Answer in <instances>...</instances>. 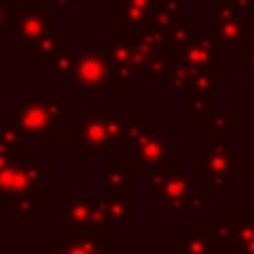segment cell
<instances>
[{"label":"cell","mask_w":254,"mask_h":254,"mask_svg":"<svg viewBox=\"0 0 254 254\" xmlns=\"http://www.w3.org/2000/svg\"><path fill=\"white\" fill-rule=\"evenodd\" d=\"M212 225L216 228L221 243L243 246L254 237V214H214Z\"/></svg>","instance_id":"5bb4252c"},{"label":"cell","mask_w":254,"mask_h":254,"mask_svg":"<svg viewBox=\"0 0 254 254\" xmlns=\"http://www.w3.org/2000/svg\"><path fill=\"white\" fill-rule=\"evenodd\" d=\"M192 170L203 174V192L214 194L234 183L246 172V156L237 152V145L228 140H212L192 156Z\"/></svg>","instance_id":"3957f363"},{"label":"cell","mask_w":254,"mask_h":254,"mask_svg":"<svg viewBox=\"0 0 254 254\" xmlns=\"http://www.w3.org/2000/svg\"><path fill=\"white\" fill-rule=\"evenodd\" d=\"M203 129L205 134H212L214 140H225V136L232 134L234 127H237V119H234L232 112H212L205 121H203Z\"/></svg>","instance_id":"4316f807"},{"label":"cell","mask_w":254,"mask_h":254,"mask_svg":"<svg viewBox=\"0 0 254 254\" xmlns=\"http://www.w3.org/2000/svg\"><path fill=\"white\" fill-rule=\"evenodd\" d=\"M145 194L152 196L156 205L163 207L165 214L185 216V214H201L205 210L203 198L196 194L194 179L185 172L183 163L172 161L167 167L145 174Z\"/></svg>","instance_id":"7a4b0ae2"},{"label":"cell","mask_w":254,"mask_h":254,"mask_svg":"<svg viewBox=\"0 0 254 254\" xmlns=\"http://www.w3.org/2000/svg\"><path fill=\"white\" fill-rule=\"evenodd\" d=\"M196 34V25L192 20H179L172 27L161 31V49L170 54H179L185 45L192 40V36Z\"/></svg>","instance_id":"7402d4cb"},{"label":"cell","mask_w":254,"mask_h":254,"mask_svg":"<svg viewBox=\"0 0 254 254\" xmlns=\"http://www.w3.org/2000/svg\"><path fill=\"white\" fill-rule=\"evenodd\" d=\"M203 34L212 36L225 54H241L250 43H254V22L241 20V22H230V20H205L203 22Z\"/></svg>","instance_id":"8fae6325"},{"label":"cell","mask_w":254,"mask_h":254,"mask_svg":"<svg viewBox=\"0 0 254 254\" xmlns=\"http://www.w3.org/2000/svg\"><path fill=\"white\" fill-rule=\"evenodd\" d=\"M74 63H76L74 45L69 40H63L61 49L47 63H40V69L47 71L52 76V80H56V83H69L71 76H74Z\"/></svg>","instance_id":"ac0fdd59"},{"label":"cell","mask_w":254,"mask_h":254,"mask_svg":"<svg viewBox=\"0 0 254 254\" xmlns=\"http://www.w3.org/2000/svg\"><path fill=\"white\" fill-rule=\"evenodd\" d=\"M71 112L74 105L58 92H22L20 98L11 103V123L20 131L25 143L40 140L49 145L54 136L63 129V116Z\"/></svg>","instance_id":"6da1fadb"},{"label":"cell","mask_w":254,"mask_h":254,"mask_svg":"<svg viewBox=\"0 0 254 254\" xmlns=\"http://www.w3.org/2000/svg\"><path fill=\"white\" fill-rule=\"evenodd\" d=\"M71 143L80 145L92 154H112L116 147V143H112V138L107 136L103 114H96V112L71 125Z\"/></svg>","instance_id":"7c38bea8"},{"label":"cell","mask_w":254,"mask_h":254,"mask_svg":"<svg viewBox=\"0 0 254 254\" xmlns=\"http://www.w3.org/2000/svg\"><path fill=\"white\" fill-rule=\"evenodd\" d=\"M29 2H38V4H43V2H45V0H29Z\"/></svg>","instance_id":"74e56055"},{"label":"cell","mask_w":254,"mask_h":254,"mask_svg":"<svg viewBox=\"0 0 254 254\" xmlns=\"http://www.w3.org/2000/svg\"><path fill=\"white\" fill-rule=\"evenodd\" d=\"M134 165L129 163H103L101 194L105 196H127L131 198V185H134Z\"/></svg>","instance_id":"9a60e30c"},{"label":"cell","mask_w":254,"mask_h":254,"mask_svg":"<svg viewBox=\"0 0 254 254\" xmlns=\"http://www.w3.org/2000/svg\"><path fill=\"white\" fill-rule=\"evenodd\" d=\"M49 31V11L43 9V4L22 0L20 9L13 11V22L9 29V38L16 45H20L22 52H29L31 45L40 36Z\"/></svg>","instance_id":"ba28073f"},{"label":"cell","mask_w":254,"mask_h":254,"mask_svg":"<svg viewBox=\"0 0 254 254\" xmlns=\"http://www.w3.org/2000/svg\"><path fill=\"white\" fill-rule=\"evenodd\" d=\"M165 94H185V92H210L221 94L225 92V74L216 69H192L181 63H174L163 80Z\"/></svg>","instance_id":"52a82bcc"},{"label":"cell","mask_w":254,"mask_h":254,"mask_svg":"<svg viewBox=\"0 0 254 254\" xmlns=\"http://www.w3.org/2000/svg\"><path fill=\"white\" fill-rule=\"evenodd\" d=\"M0 116H2V105H0Z\"/></svg>","instance_id":"f35d334b"},{"label":"cell","mask_w":254,"mask_h":254,"mask_svg":"<svg viewBox=\"0 0 254 254\" xmlns=\"http://www.w3.org/2000/svg\"><path fill=\"white\" fill-rule=\"evenodd\" d=\"M243 69L248 74H254V49L252 52H246V56H243Z\"/></svg>","instance_id":"1f68e13d"},{"label":"cell","mask_w":254,"mask_h":254,"mask_svg":"<svg viewBox=\"0 0 254 254\" xmlns=\"http://www.w3.org/2000/svg\"><path fill=\"white\" fill-rule=\"evenodd\" d=\"M183 7L185 0H152L147 27H154L158 31L167 29L174 22L183 20Z\"/></svg>","instance_id":"ffe728a7"},{"label":"cell","mask_w":254,"mask_h":254,"mask_svg":"<svg viewBox=\"0 0 254 254\" xmlns=\"http://www.w3.org/2000/svg\"><path fill=\"white\" fill-rule=\"evenodd\" d=\"M54 181L52 163H36L27 152L9 154L0 163V203L11 205L16 198L31 192H43Z\"/></svg>","instance_id":"277c9868"},{"label":"cell","mask_w":254,"mask_h":254,"mask_svg":"<svg viewBox=\"0 0 254 254\" xmlns=\"http://www.w3.org/2000/svg\"><path fill=\"white\" fill-rule=\"evenodd\" d=\"M136 83V69L129 63H107V80L103 92H131Z\"/></svg>","instance_id":"603a6c76"},{"label":"cell","mask_w":254,"mask_h":254,"mask_svg":"<svg viewBox=\"0 0 254 254\" xmlns=\"http://www.w3.org/2000/svg\"><path fill=\"white\" fill-rule=\"evenodd\" d=\"M174 63H176L174 54L163 52V49L147 54L145 61L136 67V83H163Z\"/></svg>","instance_id":"e0dca14e"},{"label":"cell","mask_w":254,"mask_h":254,"mask_svg":"<svg viewBox=\"0 0 254 254\" xmlns=\"http://www.w3.org/2000/svg\"><path fill=\"white\" fill-rule=\"evenodd\" d=\"M54 9H71L74 7V0H47Z\"/></svg>","instance_id":"836d02e7"},{"label":"cell","mask_w":254,"mask_h":254,"mask_svg":"<svg viewBox=\"0 0 254 254\" xmlns=\"http://www.w3.org/2000/svg\"><path fill=\"white\" fill-rule=\"evenodd\" d=\"M174 56L176 63L192 67V69H216V65L225 61V49L212 36L194 34L192 40Z\"/></svg>","instance_id":"30bf717a"},{"label":"cell","mask_w":254,"mask_h":254,"mask_svg":"<svg viewBox=\"0 0 254 254\" xmlns=\"http://www.w3.org/2000/svg\"><path fill=\"white\" fill-rule=\"evenodd\" d=\"M61 212L65 219L63 225L74 232L98 234V237L114 234L116 225L107 216L101 192H65L61 196Z\"/></svg>","instance_id":"5b68a950"},{"label":"cell","mask_w":254,"mask_h":254,"mask_svg":"<svg viewBox=\"0 0 254 254\" xmlns=\"http://www.w3.org/2000/svg\"><path fill=\"white\" fill-rule=\"evenodd\" d=\"M212 11H214V20H230V22L246 20V11L239 9L237 4H232L230 0H214Z\"/></svg>","instance_id":"f546056e"},{"label":"cell","mask_w":254,"mask_h":254,"mask_svg":"<svg viewBox=\"0 0 254 254\" xmlns=\"http://www.w3.org/2000/svg\"><path fill=\"white\" fill-rule=\"evenodd\" d=\"M131 145V165L134 172H156L167 167L174 161V154H172V145H174V134L172 131H147L140 138H136Z\"/></svg>","instance_id":"8992f818"},{"label":"cell","mask_w":254,"mask_h":254,"mask_svg":"<svg viewBox=\"0 0 254 254\" xmlns=\"http://www.w3.org/2000/svg\"><path fill=\"white\" fill-rule=\"evenodd\" d=\"M241 248H243V250H246L248 254H254V237L250 239V241H246V243H243Z\"/></svg>","instance_id":"8d00e7d4"},{"label":"cell","mask_w":254,"mask_h":254,"mask_svg":"<svg viewBox=\"0 0 254 254\" xmlns=\"http://www.w3.org/2000/svg\"><path fill=\"white\" fill-rule=\"evenodd\" d=\"M22 145H25V140H22L20 131L16 129V125L11 121L9 123L0 121V149H4L9 154H18L22 152Z\"/></svg>","instance_id":"f1b7e54d"},{"label":"cell","mask_w":254,"mask_h":254,"mask_svg":"<svg viewBox=\"0 0 254 254\" xmlns=\"http://www.w3.org/2000/svg\"><path fill=\"white\" fill-rule=\"evenodd\" d=\"M219 241L216 228L212 223L196 225L185 223L183 232L172 237V252L174 254H214V243Z\"/></svg>","instance_id":"4fadbf2b"},{"label":"cell","mask_w":254,"mask_h":254,"mask_svg":"<svg viewBox=\"0 0 254 254\" xmlns=\"http://www.w3.org/2000/svg\"><path fill=\"white\" fill-rule=\"evenodd\" d=\"M13 22V9H11V0H0V40L4 34H9Z\"/></svg>","instance_id":"4dcf8cb0"},{"label":"cell","mask_w":254,"mask_h":254,"mask_svg":"<svg viewBox=\"0 0 254 254\" xmlns=\"http://www.w3.org/2000/svg\"><path fill=\"white\" fill-rule=\"evenodd\" d=\"M11 205H13V212L18 214V219L22 221V225H29L34 221V216H38L43 212V192L25 194V196L16 198Z\"/></svg>","instance_id":"83f0119b"},{"label":"cell","mask_w":254,"mask_h":254,"mask_svg":"<svg viewBox=\"0 0 254 254\" xmlns=\"http://www.w3.org/2000/svg\"><path fill=\"white\" fill-rule=\"evenodd\" d=\"M61 234H63V241L58 246L63 248L65 254H96V250L103 243V237H98V234L74 232V230L65 228V225H63Z\"/></svg>","instance_id":"44dd1931"},{"label":"cell","mask_w":254,"mask_h":254,"mask_svg":"<svg viewBox=\"0 0 254 254\" xmlns=\"http://www.w3.org/2000/svg\"><path fill=\"white\" fill-rule=\"evenodd\" d=\"M134 49H136V31L119 29L114 31L110 40H105L101 47V54L107 63H129L134 61Z\"/></svg>","instance_id":"d6986e66"},{"label":"cell","mask_w":254,"mask_h":254,"mask_svg":"<svg viewBox=\"0 0 254 254\" xmlns=\"http://www.w3.org/2000/svg\"><path fill=\"white\" fill-rule=\"evenodd\" d=\"M152 0H112V20L125 31H140L147 27Z\"/></svg>","instance_id":"2e32d148"},{"label":"cell","mask_w":254,"mask_h":254,"mask_svg":"<svg viewBox=\"0 0 254 254\" xmlns=\"http://www.w3.org/2000/svg\"><path fill=\"white\" fill-rule=\"evenodd\" d=\"M40 252L43 254H65L61 246H52V243H45V246L40 248Z\"/></svg>","instance_id":"e575fe53"},{"label":"cell","mask_w":254,"mask_h":254,"mask_svg":"<svg viewBox=\"0 0 254 254\" xmlns=\"http://www.w3.org/2000/svg\"><path fill=\"white\" fill-rule=\"evenodd\" d=\"M107 80V61L101 52H76L71 92H103Z\"/></svg>","instance_id":"9c48e42d"},{"label":"cell","mask_w":254,"mask_h":254,"mask_svg":"<svg viewBox=\"0 0 254 254\" xmlns=\"http://www.w3.org/2000/svg\"><path fill=\"white\" fill-rule=\"evenodd\" d=\"M103 205L114 225H131L134 223V207L131 198L127 196H105L103 194Z\"/></svg>","instance_id":"d4e9b609"},{"label":"cell","mask_w":254,"mask_h":254,"mask_svg":"<svg viewBox=\"0 0 254 254\" xmlns=\"http://www.w3.org/2000/svg\"><path fill=\"white\" fill-rule=\"evenodd\" d=\"M63 40H65V38H63L61 31L49 29V31H45V34L40 36L34 45H31V49L27 54L31 56V61H34V63H47L49 58H52L54 54L61 49Z\"/></svg>","instance_id":"484cf974"},{"label":"cell","mask_w":254,"mask_h":254,"mask_svg":"<svg viewBox=\"0 0 254 254\" xmlns=\"http://www.w3.org/2000/svg\"><path fill=\"white\" fill-rule=\"evenodd\" d=\"M183 96V112L194 121L196 125H201L207 116L214 112V94L210 92H185Z\"/></svg>","instance_id":"cb8c5ba5"},{"label":"cell","mask_w":254,"mask_h":254,"mask_svg":"<svg viewBox=\"0 0 254 254\" xmlns=\"http://www.w3.org/2000/svg\"><path fill=\"white\" fill-rule=\"evenodd\" d=\"M223 254H248V252L237 243H223Z\"/></svg>","instance_id":"d6a6232c"},{"label":"cell","mask_w":254,"mask_h":254,"mask_svg":"<svg viewBox=\"0 0 254 254\" xmlns=\"http://www.w3.org/2000/svg\"><path fill=\"white\" fill-rule=\"evenodd\" d=\"M232 4H237L239 9H243V11H250V9H254V2L252 0H230Z\"/></svg>","instance_id":"d590c367"}]
</instances>
